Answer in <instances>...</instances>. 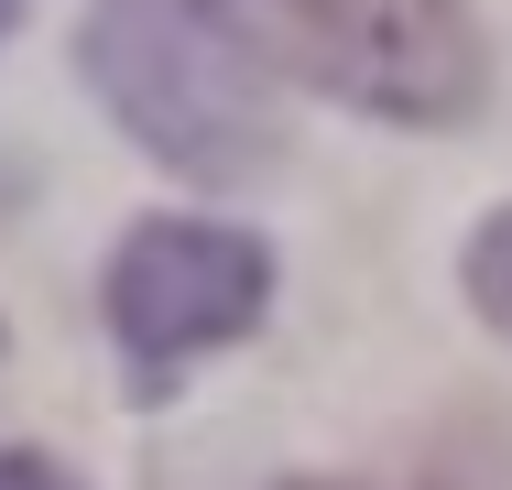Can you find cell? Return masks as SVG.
I'll return each instance as SVG.
<instances>
[{
    "instance_id": "cell-3",
    "label": "cell",
    "mask_w": 512,
    "mask_h": 490,
    "mask_svg": "<svg viewBox=\"0 0 512 490\" xmlns=\"http://www.w3.org/2000/svg\"><path fill=\"white\" fill-rule=\"evenodd\" d=\"M273 294V251L218 218H142L109 262V327L142 382H175L186 360L229 349Z\"/></svg>"
},
{
    "instance_id": "cell-5",
    "label": "cell",
    "mask_w": 512,
    "mask_h": 490,
    "mask_svg": "<svg viewBox=\"0 0 512 490\" xmlns=\"http://www.w3.org/2000/svg\"><path fill=\"white\" fill-rule=\"evenodd\" d=\"M0 490H77V480H66L55 458H33V447H11V458H0Z\"/></svg>"
},
{
    "instance_id": "cell-2",
    "label": "cell",
    "mask_w": 512,
    "mask_h": 490,
    "mask_svg": "<svg viewBox=\"0 0 512 490\" xmlns=\"http://www.w3.org/2000/svg\"><path fill=\"white\" fill-rule=\"evenodd\" d=\"M284 22L306 44L316 88H338L349 109H371V120L447 131L491 88L480 22L458 0H284Z\"/></svg>"
},
{
    "instance_id": "cell-6",
    "label": "cell",
    "mask_w": 512,
    "mask_h": 490,
    "mask_svg": "<svg viewBox=\"0 0 512 490\" xmlns=\"http://www.w3.org/2000/svg\"><path fill=\"white\" fill-rule=\"evenodd\" d=\"M11 11H22V0H0V33H11Z\"/></svg>"
},
{
    "instance_id": "cell-1",
    "label": "cell",
    "mask_w": 512,
    "mask_h": 490,
    "mask_svg": "<svg viewBox=\"0 0 512 490\" xmlns=\"http://www.w3.org/2000/svg\"><path fill=\"white\" fill-rule=\"evenodd\" d=\"M77 55H88V88L109 98V120L197 186L262 175L284 142V98H273V66L251 44L240 0H99Z\"/></svg>"
},
{
    "instance_id": "cell-4",
    "label": "cell",
    "mask_w": 512,
    "mask_h": 490,
    "mask_svg": "<svg viewBox=\"0 0 512 490\" xmlns=\"http://www.w3.org/2000/svg\"><path fill=\"white\" fill-rule=\"evenodd\" d=\"M469 305L512 338V207H491V218L469 229Z\"/></svg>"
}]
</instances>
